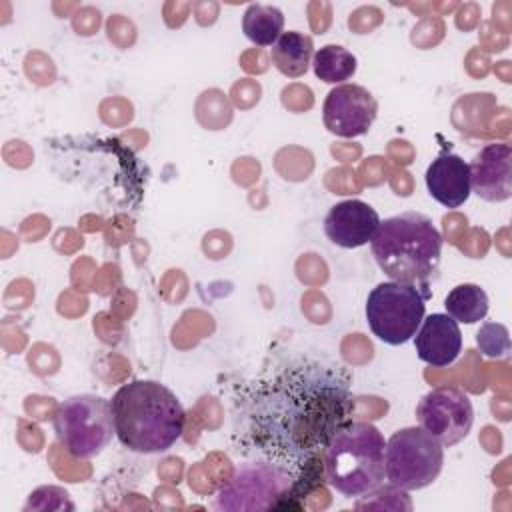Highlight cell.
Segmentation results:
<instances>
[{
	"label": "cell",
	"mask_w": 512,
	"mask_h": 512,
	"mask_svg": "<svg viewBox=\"0 0 512 512\" xmlns=\"http://www.w3.org/2000/svg\"><path fill=\"white\" fill-rule=\"evenodd\" d=\"M370 250L390 280L430 286L440 266L442 234L428 216L402 212L380 220Z\"/></svg>",
	"instance_id": "3"
},
{
	"label": "cell",
	"mask_w": 512,
	"mask_h": 512,
	"mask_svg": "<svg viewBox=\"0 0 512 512\" xmlns=\"http://www.w3.org/2000/svg\"><path fill=\"white\" fill-rule=\"evenodd\" d=\"M54 434L72 458L98 456L116 436L110 400L98 394H74L54 412Z\"/></svg>",
	"instance_id": "6"
},
{
	"label": "cell",
	"mask_w": 512,
	"mask_h": 512,
	"mask_svg": "<svg viewBox=\"0 0 512 512\" xmlns=\"http://www.w3.org/2000/svg\"><path fill=\"white\" fill-rule=\"evenodd\" d=\"M414 348L422 362L434 368L450 366L462 352L458 322L444 312L426 316L414 334Z\"/></svg>",
	"instance_id": "13"
},
{
	"label": "cell",
	"mask_w": 512,
	"mask_h": 512,
	"mask_svg": "<svg viewBox=\"0 0 512 512\" xmlns=\"http://www.w3.org/2000/svg\"><path fill=\"white\" fill-rule=\"evenodd\" d=\"M288 496H298L296 484L284 470L266 462H248L220 488L218 510H270L282 506Z\"/></svg>",
	"instance_id": "8"
},
{
	"label": "cell",
	"mask_w": 512,
	"mask_h": 512,
	"mask_svg": "<svg viewBox=\"0 0 512 512\" xmlns=\"http://www.w3.org/2000/svg\"><path fill=\"white\" fill-rule=\"evenodd\" d=\"M380 226L378 212L364 200L350 198L334 204L324 218L326 238L340 248L368 244Z\"/></svg>",
	"instance_id": "12"
},
{
	"label": "cell",
	"mask_w": 512,
	"mask_h": 512,
	"mask_svg": "<svg viewBox=\"0 0 512 512\" xmlns=\"http://www.w3.org/2000/svg\"><path fill=\"white\" fill-rule=\"evenodd\" d=\"M470 168V188L486 202H506L512 196V146L486 144L476 152Z\"/></svg>",
	"instance_id": "11"
},
{
	"label": "cell",
	"mask_w": 512,
	"mask_h": 512,
	"mask_svg": "<svg viewBox=\"0 0 512 512\" xmlns=\"http://www.w3.org/2000/svg\"><path fill=\"white\" fill-rule=\"evenodd\" d=\"M476 346L488 358H506L510 354V332L500 322H486L476 334Z\"/></svg>",
	"instance_id": "19"
},
{
	"label": "cell",
	"mask_w": 512,
	"mask_h": 512,
	"mask_svg": "<svg viewBox=\"0 0 512 512\" xmlns=\"http://www.w3.org/2000/svg\"><path fill=\"white\" fill-rule=\"evenodd\" d=\"M116 438L138 454L166 452L180 440L186 412L178 396L156 380L122 384L112 400Z\"/></svg>",
	"instance_id": "2"
},
{
	"label": "cell",
	"mask_w": 512,
	"mask_h": 512,
	"mask_svg": "<svg viewBox=\"0 0 512 512\" xmlns=\"http://www.w3.org/2000/svg\"><path fill=\"white\" fill-rule=\"evenodd\" d=\"M356 56L340 44H326L312 56L314 74L326 84H346L356 72Z\"/></svg>",
	"instance_id": "18"
},
{
	"label": "cell",
	"mask_w": 512,
	"mask_h": 512,
	"mask_svg": "<svg viewBox=\"0 0 512 512\" xmlns=\"http://www.w3.org/2000/svg\"><path fill=\"white\" fill-rule=\"evenodd\" d=\"M284 28V14L272 4H248L242 14V32L256 46H272Z\"/></svg>",
	"instance_id": "16"
},
{
	"label": "cell",
	"mask_w": 512,
	"mask_h": 512,
	"mask_svg": "<svg viewBox=\"0 0 512 512\" xmlns=\"http://www.w3.org/2000/svg\"><path fill=\"white\" fill-rule=\"evenodd\" d=\"M446 314L462 324H476L488 314V294L478 284H458L444 298Z\"/></svg>",
	"instance_id": "17"
},
{
	"label": "cell",
	"mask_w": 512,
	"mask_h": 512,
	"mask_svg": "<svg viewBox=\"0 0 512 512\" xmlns=\"http://www.w3.org/2000/svg\"><path fill=\"white\" fill-rule=\"evenodd\" d=\"M428 194L446 208L462 206L470 194V168L464 158L454 152H440L424 174Z\"/></svg>",
	"instance_id": "14"
},
{
	"label": "cell",
	"mask_w": 512,
	"mask_h": 512,
	"mask_svg": "<svg viewBox=\"0 0 512 512\" xmlns=\"http://www.w3.org/2000/svg\"><path fill=\"white\" fill-rule=\"evenodd\" d=\"M382 432L364 420L344 422L324 452V478L342 496H364L384 480Z\"/></svg>",
	"instance_id": "4"
},
{
	"label": "cell",
	"mask_w": 512,
	"mask_h": 512,
	"mask_svg": "<svg viewBox=\"0 0 512 512\" xmlns=\"http://www.w3.org/2000/svg\"><path fill=\"white\" fill-rule=\"evenodd\" d=\"M432 296L430 286L406 282H380L366 298V322L372 334L388 344L400 346L414 338L426 314V300Z\"/></svg>",
	"instance_id": "5"
},
{
	"label": "cell",
	"mask_w": 512,
	"mask_h": 512,
	"mask_svg": "<svg viewBox=\"0 0 512 512\" xmlns=\"http://www.w3.org/2000/svg\"><path fill=\"white\" fill-rule=\"evenodd\" d=\"M378 114V102L360 84L334 86L322 104V120L328 132L340 138H358L370 130Z\"/></svg>",
	"instance_id": "10"
},
{
	"label": "cell",
	"mask_w": 512,
	"mask_h": 512,
	"mask_svg": "<svg viewBox=\"0 0 512 512\" xmlns=\"http://www.w3.org/2000/svg\"><path fill=\"white\" fill-rule=\"evenodd\" d=\"M442 464V444L420 426L400 428L386 440L384 476L404 492L430 486L442 472Z\"/></svg>",
	"instance_id": "7"
},
{
	"label": "cell",
	"mask_w": 512,
	"mask_h": 512,
	"mask_svg": "<svg viewBox=\"0 0 512 512\" xmlns=\"http://www.w3.org/2000/svg\"><path fill=\"white\" fill-rule=\"evenodd\" d=\"M314 56V40L296 30L282 32L278 40L270 48V60L274 68L288 76V78H300L308 72Z\"/></svg>",
	"instance_id": "15"
},
{
	"label": "cell",
	"mask_w": 512,
	"mask_h": 512,
	"mask_svg": "<svg viewBox=\"0 0 512 512\" xmlns=\"http://www.w3.org/2000/svg\"><path fill=\"white\" fill-rule=\"evenodd\" d=\"M352 408L350 380L338 364L292 362L252 390L242 406L240 440L256 460L290 474L300 494L316 480V466Z\"/></svg>",
	"instance_id": "1"
},
{
	"label": "cell",
	"mask_w": 512,
	"mask_h": 512,
	"mask_svg": "<svg viewBox=\"0 0 512 512\" xmlns=\"http://www.w3.org/2000/svg\"><path fill=\"white\" fill-rule=\"evenodd\" d=\"M416 416L420 428L434 436L442 448L462 442L474 424V408L470 398L452 386L434 388L424 394L418 402Z\"/></svg>",
	"instance_id": "9"
}]
</instances>
